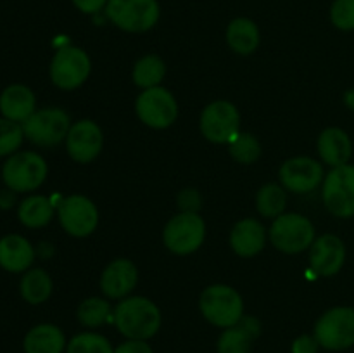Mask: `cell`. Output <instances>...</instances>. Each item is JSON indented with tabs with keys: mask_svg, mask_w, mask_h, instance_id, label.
<instances>
[{
	"mask_svg": "<svg viewBox=\"0 0 354 353\" xmlns=\"http://www.w3.org/2000/svg\"><path fill=\"white\" fill-rule=\"evenodd\" d=\"M113 320L118 331L127 339L154 338L161 329V310L145 296L123 298L113 310Z\"/></svg>",
	"mask_w": 354,
	"mask_h": 353,
	"instance_id": "6da1fadb",
	"label": "cell"
},
{
	"mask_svg": "<svg viewBox=\"0 0 354 353\" xmlns=\"http://www.w3.org/2000/svg\"><path fill=\"white\" fill-rule=\"evenodd\" d=\"M199 310L211 325L228 329L237 325L244 317V301L232 286L213 284L201 294Z\"/></svg>",
	"mask_w": 354,
	"mask_h": 353,
	"instance_id": "7a4b0ae2",
	"label": "cell"
},
{
	"mask_svg": "<svg viewBox=\"0 0 354 353\" xmlns=\"http://www.w3.org/2000/svg\"><path fill=\"white\" fill-rule=\"evenodd\" d=\"M48 166L35 151H17L2 166V180L14 192H31L45 182Z\"/></svg>",
	"mask_w": 354,
	"mask_h": 353,
	"instance_id": "3957f363",
	"label": "cell"
},
{
	"mask_svg": "<svg viewBox=\"0 0 354 353\" xmlns=\"http://www.w3.org/2000/svg\"><path fill=\"white\" fill-rule=\"evenodd\" d=\"M268 237L279 251L286 255H297L311 248L317 239V232L310 218L304 215L283 213L273 220Z\"/></svg>",
	"mask_w": 354,
	"mask_h": 353,
	"instance_id": "277c9868",
	"label": "cell"
},
{
	"mask_svg": "<svg viewBox=\"0 0 354 353\" xmlns=\"http://www.w3.org/2000/svg\"><path fill=\"white\" fill-rule=\"evenodd\" d=\"M106 16L127 33H145L158 24L161 9L158 0H109Z\"/></svg>",
	"mask_w": 354,
	"mask_h": 353,
	"instance_id": "5b68a950",
	"label": "cell"
},
{
	"mask_svg": "<svg viewBox=\"0 0 354 353\" xmlns=\"http://www.w3.org/2000/svg\"><path fill=\"white\" fill-rule=\"evenodd\" d=\"M71 125V118L62 107H44L23 123L24 138L38 147H54L66 142Z\"/></svg>",
	"mask_w": 354,
	"mask_h": 353,
	"instance_id": "8992f818",
	"label": "cell"
},
{
	"mask_svg": "<svg viewBox=\"0 0 354 353\" xmlns=\"http://www.w3.org/2000/svg\"><path fill=\"white\" fill-rule=\"evenodd\" d=\"M206 239V221L199 213H183L180 211L162 230V242L166 248L178 256H187L196 253Z\"/></svg>",
	"mask_w": 354,
	"mask_h": 353,
	"instance_id": "52a82bcc",
	"label": "cell"
},
{
	"mask_svg": "<svg viewBox=\"0 0 354 353\" xmlns=\"http://www.w3.org/2000/svg\"><path fill=\"white\" fill-rule=\"evenodd\" d=\"M313 336L318 345L330 352H342L354 346V308L334 307L317 320Z\"/></svg>",
	"mask_w": 354,
	"mask_h": 353,
	"instance_id": "ba28073f",
	"label": "cell"
},
{
	"mask_svg": "<svg viewBox=\"0 0 354 353\" xmlns=\"http://www.w3.org/2000/svg\"><path fill=\"white\" fill-rule=\"evenodd\" d=\"M92 61L83 48L64 45L57 48L50 61L48 75L52 83L61 90H76L88 80Z\"/></svg>",
	"mask_w": 354,
	"mask_h": 353,
	"instance_id": "9c48e42d",
	"label": "cell"
},
{
	"mask_svg": "<svg viewBox=\"0 0 354 353\" xmlns=\"http://www.w3.org/2000/svg\"><path fill=\"white\" fill-rule=\"evenodd\" d=\"M135 113L138 120L149 128L165 130L178 120V102L165 87H152L142 90L135 100Z\"/></svg>",
	"mask_w": 354,
	"mask_h": 353,
	"instance_id": "30bf717a",
	"label": "cell"
},
{
	"mask_svg": "<svg viewBox=\"0 0 354 353\" xmlns=\"http://www.w3.org/2000/svg\"><path fill=\"white\" fill-rule=\"evenodd\" d=\"M199 128L206 141L213 144H230L241 134V114L228 100H214L201 113Z\"/></svg>",
	"mask_w": 354,
	"mask_h": 353,
	"instance_id": "8fae6325",
	"label": "cell"
},
{
	"mask_svg": "<svg viewBox=\"0 0 354 353\" xmlns=\"http://www.w3.org/2000/svg\"><path fill=\"white\" fill-rule=\"evenodd\" d=\"M322 185V199L328 213L337 218L354 217V165L332 168Z\"/></svg>",
	"mask_w": 354,
	"mask_h": 353,
	"instance_id": "7c38bea8",
	"label": "cell"
},
{
	"mask_svg": "<svg viewBox=\"0 0 354 353\" xmlns=\"http://www.w3.org/2000/svg\"><path fill=\"white\" fill-rule=\"evenodd\" d=\"M57 218L64 232L73 237H88L99 225V210L95 203L82 194L64 197L57 206Z\"/></svg>",
	"mask_w": 354,
	"mask_h": 353,
	"instance_id": "4fadbf2b",
	"label": "cell"
},
{
	"mask_svg": "<svg viewBox=\"0 0 354 353\" xmlns=\"http://www.w3.org/2000/svg\"><path fill=\"white\" fill-rule=\"evenodd\" d=\"M280 185L294 194H308L324 183L325 173L322 163L310 156H296L282 163L279 170Z\"/></svg>",
	"mask_w": 354,
	"mask_h": 353,
	"instance_id": "5bb4252c",
	"label": "cell"
},
{
	"mask_svg": "<svg viewBox=\"0 0 354 353\" xmlns=\"http://www.w3.org/2000/svg\"><path fill=\"white\" fill-rule=\"evenodd\" d=\"M104 147V134L92 120H80L71 125L66 137V151L73 161L88 165L99 158Z\"/></svg>",
	"mask_w": 354,
	"mask_h": 353,
	"instance_id": "9a60e30c",
	"label": "cell"
},
{
	"mask_svg": "<svg viewBox=\"0 0 354 353\" xmlns=\"http://www.w3.org/2000/svg\"><path fill=\"white\" fill-rule=\"evenodd\" d=\"M346 262V244L339 235L322 234L310 248V265L317 275L334 277Z\"/></svg>",
	"mask_w": 354,
	"mask_h": 353,
	"instance_id": "2e32d148",
	"label": "cell"
},
{
	"mask_svg": "<svg viewBox=\"0 0 354 353\" xmlns=\"http://www.w3.org/2000/svg\"><path fill=\"white\" fill-rule=\"evenodd\" d=\"M138 269L131 260L116 258L100 275V291L107 300H123L137 287Z\"/></svg>",
	"mask_w": 354,
	"mask_h": 353,
	"instance_id": "e0dca14e",
	"label": "cell"
},
{
	"mask_svg": "<svg viewBox=\"0 0 354 353\" xmlns=\"http://www.w3.org/2000/svg\"><path fill=\"white\" fill-rule=\"evenodd\" d=\"M230 248L242 258H252L265 249L266 228L256 218H242L230 230Z\"/></svg>",
	"mask_w": 354,
	"mask_h": 353,
	"instance_id": "ac0fdd59",
	"label": "cell"
},
{
	"mask_svg": "<svg viewBox=\"0 0 354 353\" xmlns=\"http://www.w3.org/2000/svg\"><path fill=\"white\" fill-rule=\"evenodd\" d=\"M317 151L322 161L330 168L348 165L353 156V142L342 128H325L317 141Z\"/></svg>",
	"mask_w": 354,
	"mask_h": 353,
	"instance_id": "d6986e66",
	"label": "cell"
},
{
	"mask_svg": "<svg viewBox=\"0 0 354 353\" xmlns=\"http://www.w3.org/2000/svg\"><path fill=\"white\" fill-rule=\"evenodd\" d=\"M35 262V249L26 237L7 234L0 239V266L10 273H24Z\"/></svg>",
	"mask_w": 354,
	"mask_h": 353,
	"instance_id": "ffe728a7",
	"label": "cell"
},
{
	"mask_svg": "<svg viewBox=\"0 0 354 353\" xmlns=\"http://www.w3.org/2000/svg\"><path fill=\"white\" fill-rule=\"evenodd\" d=\"M35 111H37V97L30 87L14 83L0 93V113L7 120L23 125Z\"/></svg>",
	"mask_w": 354,
	"mask_h": 353,
	"instance_id": "44dd1931",
	"label": "cell"
},
{
	"mask_svg": "<svg viewBox=\"0 0 354 353\" xmlns=\"http://www.w3.org/2000/svg\"><path fill=\"white\" fill-rule=\"evenodd\" d=\"M68 341L61 327L54 324H38L26 332L24 353H64Z\"/></svg>",
	"mask_w": 354,
	"mask_h": 353,
	"instance_id": "7402d4cb",
	"label": "cell"
},
{
	"mask_svg": "<svg viewBox=\"0 0 354 353\" xmlns=\"http://www.w3.org/2000/svg\"><path fill=\"white\" fill-rule=\"evenodd\" d=\"M261 33L258 24L249 17H235L227 28V44L235 54L249 55L259 47Z\"/></svg>",
	"mask_w": 354,
	"mask_h": 353,
	"instance_id": "603a6c76",
	"label": "cell"
},
{
	"mask_svg": "<svg viewBox=\"0 0 354 353\" xmlns=\"http://www.w3.org/2000/svg\"><path fill=\"white\" fill-rule=\"evenodd\" d=\"M54 280L44 269H30L23 273L19 282V293L26 303L41 305L52 296Z\"/></svg>",
	"mask_w": 354,
	"mask_h": 353,
	"instance_id": "cb8c5ba5",
	"label": "cell"
},
{
	"mask_svg": "<svg viewBox=\"0 0 354 353\" xmlns=\"http://www.w3.org/2000/svg\"><path fill=\"white\" fill-rule=\"evenodd\" d=\"M17 218L28 228H41L54 218V204L48 197L33 194L21 201L17 208Z\"/></svg>",
	"mask_w": 354,
	"mask_h": 353,
	"instance_id": "d4e9b609",
	"label": "cell"
},
{
	"mask_svg": "<svg viewBox=\"0 0 354 353\" xmlns=\"http://www.w3.org/2000/svg\"><path fill=\"white\" fill-rule=\"evenodd\" d=\"M166 75V64L159 55L147 54L144 57L138 59L131 71V80L135 85L142 90L152 89V87H159L165 80Z\"/></svg>",
	"mask_w": 354,
	"mask_h": 353,
	"instance_id": "484cf974",
	"label": "cell"
},
{
	"mask_svg": "<svg viewBox=\"0 0 354 353\" xmlns=\"http://www.w3.org/2000/svg\"><path fill=\"white\" fill-rule=\"evenodd\" d=\"M287 190L280 183H266L256 194V210L265 218H279L286 213Z\"/></svg>",
	"mask_w": 354,
	"mask_h": 353,
	"instance_id": "4316f807",
	"label": "cell"
},
{
	"mask_svg": "<svg viewBox=\"0 0 354 353\" xmlns=\"http://www.w3.org/2000/svg\"><path fill=\"white\" fill-rule=\"evenodd\" d=\"M76 317H78L82 325L95 329L113 318V308H111L109 301L106 298L92 296L80 303L78 310H76Z\"/></svg>",
	"mask_w": 354,
	"mask_h": 353,
	"instance_id": "83f0119b",
	"label": "cell"
},
{
	"mask_svg": "<svg viewBox=\"0 0 354 353\" xmlns=\"http://www.w3.org/2000/svg\"><path fill=\"white\" fill-rule=\"evenodd\" d=\"M254 339V336L239 322L234 327L223 329L218 338L216 350L218 353H249Z\"/></svg>",
	"mask_w": 354,
	"mask_h": 353,
	"instance_id": "f1b7e54d",
	"label": "cell"
},
{
	"mask_svg": "<svg viewBox=\"0 0 354 353\" xmlns=\"http://www.w3.org/2000/svg\"><path fill=\"white\" fill-rule=\"evenodd\" d=\"M228 152H230L232 158L235 159L241 165H252V163L258 161L261 158V142L254 137L252 134H239L234 141L228 144Z\"/></svg>",
	"mask_w": 354,
	"mask_h": 353,
	"instance_id": "f546056e",
	"label": "cell"
},
{
	"mask_svg": "<svg viewBox=\"0 0 354 353\" xmlns=\"http://www.w3.org/2000/svg\"><path fill=\"white\" fill-rule=\"evenodd\" d=\"M66 353H114L109 339L97 332H80L66 346Z\"/></svg>",
	"mask_w": 354,
	"mask_h": 353,
	"instance_id": "4dcf8cb0",
	"label": "cell"
},
{
	"mask_svg": "<svg viewBox=\"0 0 354 353\" xmlns=\"http://www.w3.org/2000/svg\"><path fill=\"white\" fill-rule=\"evenodd\" d=\"M23 141V125L7 120V118H0V158L12 156L14 152L19 151Z\"/></svg>",
	"mask_w": 354,
	"mask_h": 353,
	"instance_id": "1f68e13d",
	"label": "cell"
},
{
	"mask_svg": "<svg viewBox=\"0 0 354 353\" xmlns=\"http://www.w3.org/2000/svg\"><path fill=\"white\" fill-rule=\"evenodd\" d=\"M330 21L337 30H354V0H334L330 7Z\"/></svg>",
	"mask_w": 354,
	"mask_h": 353,
	"instance_id": "d6a6232c",
	"label": "cell"
},
{
	"mask_svg": "<svg viewBox=\"0 0 354 353\" xmlns=\"http://www.w3.org/2000/svg\"><path fill=\"white\" fill-rule=\"evenodd\" d=\"M176 203L183 213H197L201 208V194L196 189H183L176 197Z\"/></svg>",
	"mask_w": 354,
	"mask_h": 353,
	"instance_id": "836d02e7",
	"label": "cell"
},
{
	"mask_svg": "<svg viewBox=\"0 0 354 353\" xmlns=\"http://www.w3.org/2000/svg\"><path fill=\"white\" fill-rule=\"evenodd\" d=\"M114 353H154L152 352L151 345L147 341H142V339H127L124 343H121L120 346L114 348Z\"/></svg>",
	"mask_w": 354,
	"mask_h": 353,
	"instance_id": "e575fe53",
	"label": "cell"
},
{
	"mask_svg": "<svg viewBox=\"0 0 354 353\" xmlns=\"http://www.w3.org/2000/svg\"><path fill=\"white\" fill-rule=\"evenodd\" d=\"M318 348L320 345H318L317 338L310 334L299 336L292 343V353H317Z\"/></svg>",
	"mask_w": 354,
	"mask_h": 353,
	"instance_id": "d590c367",
	"label": "cell"
},
{
	"mask_svg": "<svg viewBox=\"0 0 354 353\" xmlns=\"http://www.w3.org/2000/svg\"><path fill=\"white\" fill-rule=\"evenodd\" d=\"M73 6L83 14H99L100 10H106L109 0H71Z\"/></svg>",
	"mask_w": 354,
	"mask_h": 353,
	"instance_id": "8d00e7d4",
	"label": "cell"
},
{
	"mask_svg": "<svg viewBox=\"0 0 354 353\" xmlns=\"http://www.w3.org/2000/svg\"><path fill=\"white\" fill-rule=\"evenodd\" d=\"M346 104L349 106V109L354 111V89L349 90V92L346 93Z\"/></svg>",
	"mask_w": 354,
	"mask_h": 353,
	"instance_id": "74e56055",
	"label": "cell"
}]
</instances>
